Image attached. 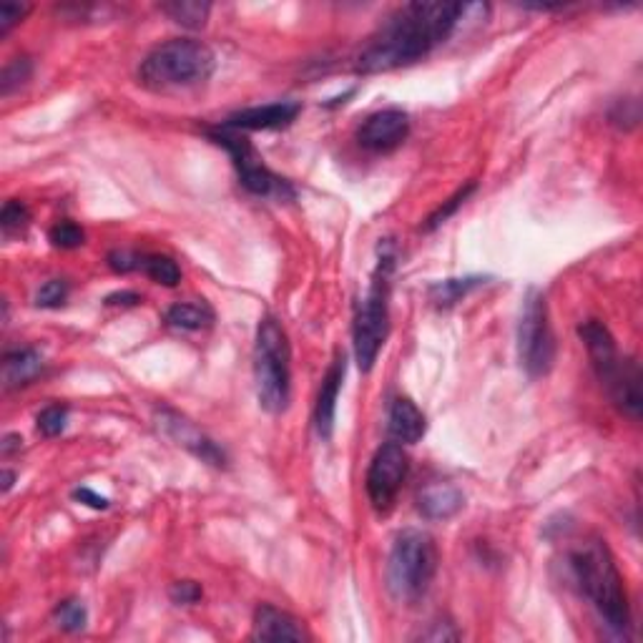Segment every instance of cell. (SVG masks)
<instances>
[{"instance_id":"cell-1","label":"cell","mask_w":643,"mask_h":643,"mask_svg":"<svg viewBox=\"0 0 643 643\" xmlns=\"http://www.w3.org/2000/svg\"><path fill=\"white\" fill-rule=\"evenodd\" d=\"M465 6L443 0H415L397 8L357 56L360 73H387L422 61L453 36Z\"/></svg>"},{"instance_id":"cell-2","label":"cell","mask_w":643,"mask_h":643,"mask_svg":"<svg viewBox=\"0 0 643 643\" xmlns=\"http://www.w3.org/2000/svg\"><path fill=\"white\" fill-rule=\"evenodd\" d=\"M568 561H571L578 588L593 603L601 621L613 633H626L628 623H631L628 593L623 586L621 571L616 566V558H613L606 541L591 538V541L581 543L578 548H573Z\"/></svg>"},{"instance_id":"cell-3","label":"cell","mask_w":643,"mask_h":643,"mask_svg":"<svg viewBox=\"0 0 643 643\" xmlns=\"http://www.w3.org/2000/svg\"><path fill=\"white\" fill-rule=\"evenodd\" d=\"M217 58L206 43L174 38L156 46L139 66V83L149 91H184L204 83L214 73Z\"/></svg>"},{"instance_id":"cell-4","label":"cell","mask_w":643,"mask_h":643,"mask_svg":"<svg viewBox=\"0 0 643 643\" xmlns=\"http://www.w3.org/2000/svg\"><path fill=\"white\" fill-rule=\"evenodd\" d=\"M438 573V546L427 533L415 528L402 530L387 558V591L397 603L420 601Z\"/></svg>"},{"instance_id":"cell-5","label":"cell","mask_w":643,"mask_h":643,"mask_svg":"<svg viewBox=\"0 0 643 643\" xmlns=\"http://www.w3.org/2000/svg\"><path fill=\"white\" fill-rule=\"evenodd\" d=\"M254 380H257L262 410H267L269 415L287 410L292 397V350H289L287 332L274 317H264L257 327Z\"/></svg>"},{"instance_id":"cell-6","label":"cell","mask_w":643,"mask_h":643,"mask_svg":"<svg viewBox=\"0 0 643 643\" xmlns=\"http://www.w3.org/2000/svg\"><path fill=\"white\" fill-rule=\"evenodd\" d=\"M392 269H395V249L390 242L380 244V262H377L375 277H372L370 289L357 309L355 327V360L362 372H370L375 367L377 355L390 332V287H392Z\"/></svg>"},{"instance_id":"cell-7","label":"cell","mask_w":643,"mask_h":643,"mask_svg":"<svg viewBox=\"0 0 643 643\" xmlns=\"http://www.w3.org/2000/svg\"><path fill=\"white\" fill-rule=\"evenodd\" d=\"M518 360L525 375L533 380L546 377L556 362V335H553L551 312H548L546 297L538 289H530L525 294L518 322Z\"/></svg>"},{"instance_id":"cell-8","label":"cell","mask_w":643,"mask_h":643,"mask_svg":"<svg viewBox=\"0 0 643 643\" xmlns=\"http://www.w3.org/2000/svg\"><path fill=\"white\" fill-rule=\"evenodd\" d=\"M211 139L217 141L219 146L229 151L234 166L239 171V181H242L244 189L254 196H277V199H292L294 191L292 186L284 179H279L272 169H267L262 156L254 151V146L249 144L244 136H239V131L224 129L219 126L217 131H211Z\"/></svg>"},{"instance_id":"cell-9","label":"cell","mask_w":643,"mask_h":643,"mask_svg":"<svg viewBox=\"0 0 643 643\" xmlns=\"http://www.w3.org/2000/svg\"><path fill=\"white\" fill-rule=\"evenodd\" d=\"M410 460L400 443H385L372 458L370 470H367V498L377 513H387L395 505L402 485H405Z\"/></svg>"},{"instance_id":"cell-10","label":"cell","mask_w":643,"mask_h":643,"mask_svg":"<svg viewBox=\"0 0 643 643\" xmlns=\"http://www.w3.org/2000/svg\"><path fill=\"white\" fill-rule=\"evenodd\" d=\"M407 134H410V116L400 109H382L362 121L357 129V141L362 149L387 154L405 144Z\"/></svg>"},{"instance_id":"cell-11","label":"cell","mask_w":643,"mask_h":643,"mask_svg":"<svg viewBox=\"0 0 643 643\" xmlns=\"http://www.w3.org/2000/svg\"><path fill=\"white\" fill-rule=\"evenodd\" d=\"M159 425L176 445H181V448L189 450L191 455H196L201 463H209V465H214V468H224V465H227V455H224V450L219 448L214 440L206 438L204 433H199V430H196L189 420H184L181 415H176V412L161 410Z\"/></svg>"},{"instance_id":"cell-12","label":"cell","mask_w":643,"mask_h":643,"mask_svg":"<svg viewBox=\"0 0 643 643\" xmlns=\"http://www.w3.org/2000/svg\"><path fill=\"white\" fill-rule=\"evenodd\" d=\"M302 114V103L297 101H277L267 106H254V109L237 111L224 121V129L232 131H277L287 129L297 116Z\"/></svg>"},{"instance_id":"cell-13","label":"cell","mask_w":643,"mask_h":643,"mask_svg":"<svg viewBox=\"0 0 643 643\" xmlns=\"http://www.w3.org/2000/svg\"><path fill=\"white\" fill-rule=\"evenodd\" d=\"M603 385H606L608 395H611L613 405L623 412L631 420H638L641 417V370L633 360H618V365L603 377Z\"/></svg>"},{"instance_id":"cell-14","label":"cell","mask_w":643,"mask_h":643,"mask_svg":"<svg viewBox=\"0 0 643 643\" xmlns=\"http://www.w3.org/2000/svg\"><path fill=\"white\" fill-rule=\"evenodd\" d=\"M347 372V360L345 355H337L335 362L327 370L325 380H322V387H319L317 405H314V427H317V435L322 440L332 438V430H335V415H337V397H340L342 382H345Z\"/></svg>"},{"instance_id":"cell-15","label":"cell","mask_w":643,"mask_h":643,"mask_svg":"<svg viewBox=\"0 0 643 643\" xmlns=\"http://www.w3.org/2000/svg\"><path fill=\"white\" fill-rule=\"evenodd\" d=\"M254 638L259 641H304L307 633L292 613L282 611L272 603H262L254 613Z\"/></svg>"},{"instance_id":"cell-16","label":"cell","mask_w":643,"mask_h":643,"mask_svg":"<svg viewBox=\"0 0 643 643\" xmlns=\"http://www.w3.org/2000/svg\"><path fill=\"white\" fill-rule=\"evenodd\" d=\"M578 335H581L583 345H586L598 380H601V377L608 375L611 367H616V362L621 360V355H618L616 350V340H613V335L608 332V327L603 325V322H598V319L583 322V325L578 327Z\"/></svg>"},{"instance_id":"cell-17","label":"cell","mask_w":643,"mask_h":643,"mask_svg":"<svg viewBox=\"0 0 643 643\" xmlns=\"http://www.w3.org/2000/svg\"><path fill=\"white\" fill-rule=\"evenodd\" d=\"M463 505L465 498L463 493H460V488H455L453 483H443V480L427 483L425 488L417 493V510L430 520L453 518L455 513L463 510Z\"/></svg>"},{"instance_id":"cell-18","label":"cell","mask_w":643,"mask_h":643,"mask_svg":"<svg viewBox=\"0 0 643 643\" xmlns=\"http://www.w3.org/2000/svg\"><path fill=\"white\" fill-rule=\"evenodd\" d=\"M427 430L425 415L420 412V407L407 397H397L390 405V415H387V433L402 445H415L420 443L422 435Z\"/></svg>"},{"instance_id":"cell-19","label":"cell","mask_w":643,"mask_h":643,"mask_svg":"<svg viewBox=\"0 0 643 643\" xmlns=\"http://www.w3.org/2000/svg\"><path fill=\"white\" fill-rule=\"evenodd\" d=\"M43 370V355L33 347H21V350L8 352L3 360V382L8 390L13 387L28 385L31 380H36L38 372Z\"/></svg>"},{"instance_id":"cell-20","label":"cell","mask_w":643,"mask_h":643,"mask_svg":"<svg viewBox=\"0 0 643 643\" xmlns=\"http://www.w3.org/2000/svg\"><path fill=\"white\" fill-rule=\"evenodd\" d=\"M166 325L181 332H199L211 327L214 309L206 302H179L166 309Z\"/></svg>"},{"instance_id":"cell-21","label":"cell","mask_w":643,"mask_h":643,"mask_svg":"<svg viewBox=\"0 0 643 643\" xmlns=\"http://www.w3.org/2000/svg\"><path fill=\"white\" fill-rule=\"evenodd\" d=\"M485 279L480 277H463V279H445V282H435L430 287V302L440 309H448L458 304L460 299L468 297L475 287H480Z\"/></svg>"},{"instance_id":"cell-22","label":"cell","mask_w":643,"mask_h":643,"mask_svg":"<svg viewBox=\"0 0 643 643\" xmlns=\"http://www.w3.org/2000/svg\"><path fill=\"white\" fill-rule=\"evenodd\" d=\"M139 269L154 282L164 284V287H176L181 282L179 264L171 257H166V254H141Z\"/></svg>"},{"instance_id":"cell-23","label":"cell","mask_w":643,"mask_h":643,"mask_svg":"<svg viewBox=\"0 0 643 643\" xmlns=\"http://www.w3.org/2000/svg\"><path fill=\"white\" fill-rule=\"evenodd\" d=\"M161 11L174 18L179 26L201 28L206 23V18H209L211 6L209 3H199V0H176V3H164Z\"/></svg>"},{"instance_id":"cell-24","label":"cell","mask_w":643,"mask_h":643,"mask_svg":"<svg viewBox=\"0 0 643 643\" xmlns=\"http://www.w3.org/2000/svg\"><path fill=\"white\" fill-rule=\"evenodd\" d=\"M53 618H56L58 628H63V631L78 633V631H83V628H86L88 611H86V606H83V603L78 601V598H68V601H63L61 606L56 608Z\"/></svg>"},{"instance_id":"cell-25","label":"cell","mask_w":643,"mask_h":643,"mask_svg":"<svg viewBox=\"0 0 643 643\" xmlns=\"http://www.w3.org/2000/svg\"><path fill=\"white\" fill-rule=\"evenodd\" d=\"M33 63L28 58H13V61L6 63L3 73H0V93L3 96H11L16 88H21L23 83L31 78Z\"/></svg>"},{"instance_id":"cell-26","label":"cell","mask_w":643,"mask_h":643,"mask_svg":"<svg viewBox=\"0 0 643 643\" xmlns=\"http://www.w3.org/2000/svg\"><path fill=\"white\" fill-rule=\"evenodd\" d=\"M66 422H68V407L61 405V402L43 407L36 417L38 433L46 435V438H56V435H61L63 430H66Z\"/></svg>"},{"instance_id":"cell-27","label":"cell","mask_w":643,"mask_h":643,"mask_svg":"<svg viewBox=\"0 0 643 643\" xmlns=\"http://www.w3.org/2000/svg\"><path fill=\"white\" fill-rule=\"evenodd\" d=\"M28 222H31V211H28V206L23 204V201H6V206L0 211V227H3V232H6L8 237L26 229Z\"/></svg>"},{"instance_id":"cell-28","label":"cell","mask_w":643,"mask_h":643,"mask_svg":"<svg viewBox=\"0 0 643 643\" xmlns=\"http://www.w3.org/2000/svg\"><path fill=\"white\" fill-rule=\"evenodd\" d=\"M51 242L58 249H78L86 242V232L76 222H68L66 219V222H58L51 229Z\"/></svg>"},{"instance_id":"cell-29","label":"cell","mask_w":643,"mask_h":643,"mask_svg":"<svg viewBox=\"0 0 643 643\" xmlns=\"http://www.w3.org/2000/svg\"><path fill=\"white\" fill-rule=\"evenodd\" d=\"M473 191H475V184H468V186H465V189H458V191H455V196H453V199H448V201H445V204H443V206H440V209H438V211H435L433 217L427 219V224H425V229H427V232H433V229H438V227H440V224H445V222H448V219H450V217H453L455 211H458V206H463V201H465V199H468V196H470V194H473Z\"/></svg>"},{"instance_id":"cell-30","label":"cell","mask_w":643,"mask_h":643,"mask_svg":"<svg viewBox=\"0 0 643 643\" xmlns=\"http://www.w3.org/2000/svg\"><path fill=\"white\" fill-rule=\"evenodd\" d=\"M68 297V284L63 279H51V282L43 284L36 294V304L43 309H56L66 302Z\"/></svg>"},{"instance_id":"cell-31","label":"cell","mask_w":643,"mask_h":643,"mask_svg":"<svg viewBox=\"0 0 643 643\" xmlns=\"http://www.w3.org/2000/svg\"><path fill=\"white\" fill-rule=\"evenodd\" d=\"M28 6L23 3H0V36H8L26 18Z\"/></svg>"},{"instance_id":"cell-32","label":"cell","mask_w":643,"mask_h":643,"mask_svg":"<svg viewBox=\"0 0 643 643\" xmlns=\"http://www.w3.org/2000/svg\"><path fill=\"white\" fill-rule=\"evenodd\" d=\"M169 596L176 606H191V603L201 601V586L196 581H176Z\"/></svg>"},{"instance_id":"cell-33","label":"cell","mask_w":643,"mask_h":643,"mask_svg":"<svg viewBox=\"0 0 643 643\" xmlns=\"http://www.w3.org/2000/svg\"><path fill=\"white\" fill-rule=\"evenodd\" d=\"M139 262H141V254H134V252H111L109 254V267L119 274L136 272V269H139Z\"/></svg>"},{"instance_id":"cell-34","label":"cell","mask_w":643,"mask_h":643,"mask_svg":"<svg viewBox=\"0 0 643 643\" xmlns=\"http://www.w3.org/2000/svg\"><path fill=\"white\" fill-rule=\"evenodd\" d=\"M73 498H76L78 503L88 505V508H93V510H106V508H109V498H103V495L93 493L91 488L73 490Z\"/></svg>"},{"instance_id":"cell-35","label":"cell","mask_w":643,"mask_h":643,"mask_svg":"<svg viewBox=\"0 0 643 643\" xmlns=\"http://www.w3.org/2000/svg\"><path fill=\"white\" fill-rule=\"evenodd\" d=\"M139 302L141 297L136 292H116L106 297V304H111V307H134Z\"/></svg>"},{"instance_id":"cell-36","label":"cell","mask_w":643,"mask_h":643,"mask_svg":"<svg viewBox=\"0 0 643 643\" xmlns=\"http://www.w3.org/2000/svg\"><path fill=\"white\" fill-rule=\"evenodd\" d=\"M448 626V623H445ZM443 623H435V631H427L422 633V638L425 641H455L458 638V631H445Z\"/></svg>"},{"instance_id":"cell-37","label":"cell","mask_w":643,"mask_h":643,"mask_svg":"<svg viewBox=\"0 0 643 643\" xmlns=\"http://www.w3.org/2000/svg\"><path fill=\"white\" fill-rule=\"evenodd\" d=\"M21 435H6L3 438V443H0V450H3V458H8V455L13 453V450H21Z\"/></svg>"},{"instance_id":"cell-38","label":"cell","mask_w":643,"mask_h":643,"mask_svg":"<svg viewBox=\"0 0 643 643\" xmlns=\"http://www.w3.org/2000/svg\"><path fill=\"white\" fill-rule=\"evenodd\" d=\"M13 480H16V473L13 470H3V493L13 488Z\"/></svg>"}]
</instances>
